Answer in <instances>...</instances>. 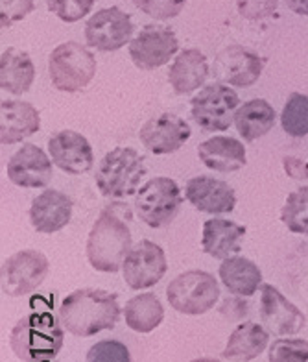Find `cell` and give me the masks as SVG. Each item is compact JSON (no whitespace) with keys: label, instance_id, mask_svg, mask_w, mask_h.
I'll use <instances>...</instances> for the list:
<instances>
[{"label":"cell","instance_id":"d590c367","mask_svg":"<svg viewBox=\"0 0 308 362\" xmlns=\"http://www.w3.org/2000/svg\"><path fill=\"white\" fill-rule=\"evenodd\" d=\"M279 0H237L238 13L247 21H262L277 11Z\"/></svg>","mask_w":308,"mask_h":362},{"label":"cell","instance_id":"4dcf8cb0","mask_svg":"<svg viewBox=\"0 0 308 362\" xmlns=\"http://www.w3.org/2000/svg\"><path fill=\"white\" fill-rule=\"evenodd\" d=\"M268 362H308V342L303 339H279L270 346Z\"/></svg>","mask_w":308,"mask_h":362},{"label":"cell","instance_id":"f1b7e54d","mask_svg":"<svg viewBox=\"0 0 308 362\" xmlns=\"http://www.w3.org/2000/svg\"><path fill=\"white\" fill-rule=\"evenodd\" d=\"M280 220L292 233L308 237V185L290 192L280 211Z\"/></svg>","mask_w":308,"mask_h":362},{"label":"cell","instance_id":"ba28073f","mask_svg":"<svg viewBox=\"0 0 308 362\" xmlns=\"http://www.w3.org/2000/svg\"><path fill=\"white\" fill-rule=\"evenodd\" d=\"M190 115L205 132H225L235 122L240 98L229 86L216 81L203 87L190 102Z\"/></svg>","mask_w":308,"mask_h":362},{"label":"cell","instance_id":"9a60e30c","mask_svg":"<svg viewBox=\"0 0 308 362\" xmlns=\"http://www.w3.org/2000/svg\"><path fill=\"white\" fill-rule=\"evenodd\" d=\"M48 153L54 167L72 176L87 174L95 167V153L89 141L74 129H63L48 139Z\"/></svg>","mask_w":308,"mask_h":362},{"label":"cell","instance_id":"d6a6232c","mask_svg":"<svg viewBox=\"0 0 308 362\" xmlns=\"http://www.w3.org/2000/svg\"><path fill=\"white\" fill-rule=\"evenodd\" d=\"M96 0H47L48 10L63 23H78L90 13Z\"/></svg>","mask_w":308,"mask_h":362},{"label":"cell","instance_id":"74e56055","mask_svg":"<svg viewBox=\"0 0 308 362\" xmlns=\"http://www.w3.org/2000/svg\"><path fill=\"white\" fill-rule=\"evenodd\" d=\"M288 10H292L294 13L303 15V17H308V0H285Z\"/></svg>","mask_w":308,"mask_h":362},{"label":"cell","instance_id":"1f68e13d","mask_svg":"<svg viewBox=\"0 0 308 362\" xmlns=\"http://www.w3.org/2000/svg\"><path fill=\"white\" fill-rule=\"evenodd\" d=\"M87 362H131V353L119 340H100L87 351Z\"/></svg>","mask_w":308,"mask_h":362},{"label":"cell","instance_id":"44dd1931","mask_svg":"<svg viewBox=\"0 0 308 362\" xmlns=\"http://www.w3.org/2000/svg\"><path fill=\"white\" fill-rule=\"evenodd\" d=\"M209 71V62L199 48H185L170 65L168 81L176 95H189L203 86Z\"/></svg>","mask_w":308,"mask_h":362},{"label":"cell","instance_id":"30bf717a","mask_svg":"<svg viewBox=\"0 0 308 362\" xmlns=\"http://www.w3.org/2000/svg\"><path fill=\"white\" fill-rule=\"evenodd\" d=\"M133 21L117 6L96 11L85 24V41L100 52H114L131 43Z\"/></svg>","mask_w":308,"mask_h":362},{"label":"cell","instance_id":"484cf974","mask_svg":"<svg viewBox=\"0 0 308 362\" xmlns=\"http://www.w3.org/2000/svg\"><path fill=\"white\" fill-rule=\"evenodd\" d=\"M35 67L32 57L15 47H8L0 56V87L11 95H23L32 87Z\"/></svg>","mask_w":308,"mask_h":362},{"label":"cell","instance_id":"5bb4252c","mask_svg":"<svg viewBox=\"0 0 308 362\" xmlns=\"http://www.w3.org/2000/svg\"><path fill=\"white\" fill-rule=\"evenodd\" d=\"M192 135L189 122L174 113H161L148 119L138 132V139L146 150L155 156L177 152Z\"/></svg>","mask_w":308,"mask_h":362},{"label":"cell","instance_id":"7402d4cb","mask_svg":"<svg viewBox=\"0 0 308 362\" xmlns=\"http://www.w3.org/2000/svg\"><path fill=\"white\" fill-rule=\"evenodd\" d=\"M199 161L214 172H237L247 165L246 146L235 137H211L198 146Z\"/></svg>","mask_w":308,"mask_h":362},{"label":"cell","instance_id":"4316f807","mask_svg":"<svg viewBox=\"0 0 308 362\" xmlns=\"http://www.w3.org/2000/svg\"><path fill=\"white\" fill-rule=\"evenodd\" d=\"M276 110L264 98L244 102L235 111V126L246 143H253L256 139L264 137L276 126Z\"/></svg>","mask_w":308,"mask_h":362},{"label":"cell","instance_id":"cb8c5ba5","mask_svg":"<svg viewBox=\"0 0 308 362\" xmlns=\"http://www.w3.org/2000/svg\"><path fill=\"white\" fill-rule=\"evenodd\" d=\"M270 344V331L255 322H244L229 337L222 357L232 362H249Z\"/></svg>","mask_w":308,"mask_h":362},{"label":"cell","instance_id":"2e32d148","mask_svg":"<svg viewBox=\"0 0 308 362\" xmlns=\"http://www.w3.org/2000/svg\"><path fill=\"white\" fill-rule=\"evenodd\" d=\"M261 320L264 327L277 337L297 334L307 324L303 310L286 300L273 285L261 286Z\"/></svg>","mask_w":308,"mask_h":362},{"label":"cell","instance_id":"7a4b0ae2","mask_svg":"<svg viewBox=\"0 0 308 362\" xmlns=\"http://www.w3.org/2000/svg\"><path fill=\"white\" fill-rule=\"evenodd\" d=\"M63 327L74 337H95L100 331L113 329L120 318L117 296L100 288H80L69 294L57 313Z\"/></svg>","mask_w":308,"mask_h":362},{"label":"cell","instance_id":"52a82bcc","mask_svg":"<svg viewBox=\"0 0 308 362\" xmlns=\"http://www.w3.org/2000/svg\"><path fill=\"white\" fill-rule=\"evenodd\" d=\"M183 204L181 189L172 177L157 176L146 181L135 196V211L148 228L161 229L170 226Z\"/></svg>","mask_w":308,"mask_h":362},{"label":"cell","instance_id":"83f0119b","mask_svg":"<svg viewBox=\"0 0 308 362\" xmlns=\"http://www.w3.org/2000/svg\"><path fill=\"white\" fill-rule=\"evenodd\" d=\"M124 318H126V325L131 331L146 334L161 325V322L165 320V309L155 294L146 292V294L135 296L126 303Z\"/></svg>","mask_w":308,"mask_h":362},{"label":"cell","instance_id":"8992f818","mask_svg":"<svg viewBox=\"0 0 308 362\" xmlns=\"http://www.w3.org/2000/svg\"><path fill=\"white\" fill-rule=\"evenodd\" d=\"M166 298L172 309L186 316L209 313L220 300V285L213 274L205 270H189L179 274L166 286Z\"/></svg>","mask_w":308,"mask_h":362},{"label":"cell","instance_id":"f546056e","mask_svg":"<svg viewBox=\"0 0 308 362\" xmlns=\"http://www.w3.org/2000/svg\"><path fill=\"white\" fill-rule=\"evenodd\" d=\"M280 126L290 137L308 135V96L303 93H292L280 113Z\"/></svg>","mask_w":308,"mask_h":362},{"label":"cell","instance_id":"9c48e42d","mask_svg":"<svg viewBox=\"0 0 308 362\" xmlns=\"http://www.w3.org/2000/svg\"><path fill=\"white\" fill-rule=\"evenodd\" d=\"M50 262L37 250H23L6 259L0 270L2 292L10 298H20L35 292L48 276Z\"/></svg>","mask_w":308,"mask_h":362},{"label":"cell","instance_id":"5b68a950","mask_svg":"<svg viewBox=\"0 0 308 362\" xmlns=\"http://www.w3.org/2000/svg\"><path fill=\"white\" fill-rule=\"evenodd\" d=\"M48 74L52 86L63 93L85 89L96 74V59L89 48L76 41L57 45L48 56Z\"/></svg>","mask_w":308,"mask_h":362},{"label":"cell","instance_id":"836d02e7","mask_svg":"<svg viewBox=\"0 0 308 362\" xmlns=\"http://www.w3.org/2000/svg\"><path fill=\"white\" fill-rule=\"evenodd\" d=\"M133 4L153 19L168 21L183 11L186 0H133Z\"/></svg>","mask_w":308,"mask_h":362},{"label":"cell","instance_id":"277c9868","mask_svg":"<svg viewBox=\"0 0 308 362\" xmlns=\"http://www.w3.org/2000/svg\"><path fill=\"white\" fill-rule=\"evenodd\" d=\"M146 176L144 158L129 146L113 148L96 168V187L105 198H128L137 192Z\"/></svg>","mask_w":308,"mask_h":362},{"label":"cell","instance_id":"f35d334b","mask_svg":"<svg viewBox=\"0 0 308 362\" xmlns=\"http://www.w3.org/2000/svg\"><path fill=\"white\" fill-rule=\"evenodd\" d=\"M190 362H222L218 361V358H209V357H203V358H194V361Z\"/></svg>","mask_w":308,"mask_h":362},{"label":"cell","instance_id":"603a6c76","mask_svg":"<svg viewBox=\"0 0 308 362\" xmlns=\"http://www.w3.org/2000/svg\"><path fill=\"white\" fill-rule=\"evenodd\" d=\"M246 228L232 220L211 218L203 224L201 248L214 259H227L242 248Z\"/></svg>","mask_w":308,"mask_h":362},{"label":"cell","instance_id":"e575fe53","mask_svg":"<svg viewBox=\"0 0 308 362\" xmlns=\"http://www.w3.org/2000/svg\"><path fill=\"white\" fill-rule=\"evenodd\" d=\"M35 10V0H0V24L2 28H10L13 23H19Z\"/></svg>","mask_w":308,"mask_h":362},{"label":"cell","instance_id":"ffe728a7","mask_svg":"<svg viewBox=\"0 0 308 362\" xmlns=\"http://www.w3.org/2000/svg\"><path fill=\"white\" fill-rule=\"evenodd\" d=\"M41 129V115L30 102L2 100L0 104V143L15 144Z\"/></svg>","mask_w":308,"mask_h":362},{"label":"cell","instance_id":"d6986e66","mask_svg":"<svg viewBox=\"0 0 308 362\" xmlns=\"http://www.w3.org/2000/svg\"><path fill=\"white\" fill-rule=\"evenodd\" d=\"M72 218V200L65 192L47 189L32 202L30 222L39 233L52 235L61 231Z\"/></svg>","mask_w":308,"mask_h":362},{"label":"cell","instance_id":"3957f363","mask_svg":"<svg viewBox=\"0 0 308 362\" xmlns=\"http://www.w3.org/2000/svg\"><path fill=\"white\" fill-rule=\"evenodd\" d=\"M63 329L52 310H33L11 329L10 346L23 362H52L63 348Z\"/></svg>","mask_w":308,"mask_h":362},{"label":"cell","instance_id":"6da1fadb","mask_svg":"<svg viewBox=\"0 0 308 362\" xmlns=\"http://www.w3.org/2000/svg\"><path fill=\"white\" fill-rule=\"evenodd\" d=\"M129 218L131 213L124 204H111L100 211L87 238V259L95 270L114 274L122 268L133 243Z\"/></svg>","mask_w":308,"mask_h":362},{"label":"cell","instance_id":"ac0fdd59","mask_svg":"<svg viewBox=\"0 0 308 362\" xmlns=\"http://www.w3.org/2000/svg\"><path fill=\"white\" fill-rule=\"evenodd\" d=\"M185 198L196 209L209 215L231 213L237 205V192L227 181L214 176H196L186 181Z\"/></svg>","mask_w":308,"mask_h":362},{"label":"cell","instance_id":"7c38bea8","mask_svg":"<svg viewBox=\"0 0 308 362\" xmlns=\"http://www.w3.org/2000/svg\"><path fill=\"white\" fill-rule=\"evenodd\" d=\"M179 50V41L170 28L150 24L129 43V57L141 71H155L170 62Z\"/></svg>","mask_w":308,"mask_h":362},{"label":"cell","instance_id":"d4e9b609","mask_svg":"<svg viewBox=\"0 0 308 362\" xmlns=\"http://www.w3.org/2000/svg\"><path fill=\"white\" fill-rule=\"evenodd\" d=\"M220 279L231 294L249 298L262 286V272L251 259L231 255L223 259L220 267Z\"/></svg>","mask_w":308,"mask_h":362},{"label":"cell","instance_id":"8fae6325","mask_svg":"<svg viewBox=\"0 0 308 362\" xmlns=\"http://www.w3.org/2000/svg\"><path fill=\"white\" fill-rule=\"evenodd\" d=\"M168 270L165 250L152 240H141L131 248L122 264V276L131 291L155 286Z\"/></svg>","mask_w":308,"mask_h":362},{"label":"cell","instance_id":"e0dca14e","mask_svg":"<svg viewBox=\"0 0 308 362\" xmlns=\"http://www.w3.org/2000/svg\"><path fill=\"white\" fill-rule=\"evenodd\" d=\"M52 159L47 152L32 143H26L8 161V177L13 185L24 189H41L52 180Z\"/></svg>","mask_w":308,"mask_h":362},{"label":"cell","instance_id":"8d00e7d4","mask_svg":"<svg viewBox=\"0 0 308 362\" xmlns=\"http://www.w3.org/2000/svg\"><path fill=\"white\" fill-rule=\"evenodd\" d=\"M283 165L286 174L294 181H308V163H304L303 159L288 156L283 159Z\"/></svg>","mask_w":308,"mask_h":362},{"label":"cell","instance_id":"4fadbf2b","mask_svg":"<svg viewBox=\"0 0 308 362\" xmlns=\"http://www.w3.org/2000/svg\"><path fill=\"white\" fill-rule=\"evenodd\" d=\"M264 69V57L240 45H229L214 57L213 74L222 83L232 87L255 86Z\"/></svg>","mask_w":308,"mask_h":362}]
</instances>
